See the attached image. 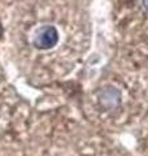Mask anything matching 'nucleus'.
Here are the masks:
<instances>
[{
    "mask_svg": "<svg viewBox=\"0 0 148 156\" xmlns=\"http://www.w3.org/2000/svg\"><path fill=\"white\" fill-rule=\"evenodd\" d=\"M120 98H121L120 92L117 90L112 89V87H108V89L103 90L100 92L99 99H100V104L104 107L105 109H113L120 104Z\"/></svg>",
    "mask_w": 148,
    "mask_h": 156,
    "instance_id": "2",
    "label": "nucleus"
},
{
    "mask_svg": "<svg viewBox=\"0 0 148 156\" xmlns=\"http://www.w3.org/2000/svg\"><path fill=\"white\" fill-rule=\"evenodd\" d=\"M58 42V33L55 26L44 25L39 27L35 35H34L33 43L38 50H49V48L55 47Z\"/></svg>",
    "mask_w": 148,
    "mask_h": 156,
    "instance_id": "1",
    "label": "nucleus"
},
{
    "mask_svg": "<svg viewBox=\"0 0 148 156\" xmlns=\"http://www.w3.org/2000/svg\"><path fill=\"white\" fill-rule=\"evenodd\" d=\"M143 5H144V8L148 11V0H143Z\"/></svg>",
    "mask_w": 148,
    "mask_h": 156,
    "instance_id": "3",
    "label": "nucleus"
}]
</instances>
